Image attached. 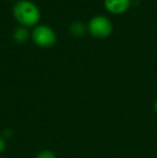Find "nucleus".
Segmentation results:
<instances>
[{"mask_svg": "<svg viewBox=\"0 0 157 158\" xmlns=\"http://www.w3.org/2000/svg\"><path fill=\"white\" fill-rule=\"evenodd\" d=\"M13 15L24 26H34L40 21L38 6L28 0H19L14 6Z\"/></svg>", "mask_w": 157, "mask_h": 158, "instance_id": "1", "label": "nucleus"}, {"mask_svg": "<svg viewBox=\"0 0 157 158\" xmlns=\"http://www.w3.org/2000/svg\"><path fill=\"white\" fill-rule=\"evenodd\" d=\"M35 158H57V156L55 155V153L53 152V151L43 150V151H41V152H39Z\"/></svg>", "mask_w": 157, "mask_h": 158, "instance_id": "7", "label": "nucleus"}, {"mask_svg": "<svg viewBox=\"0 0 157 158\" xmlns=\"http://www.w3.org/2000/svg\"><path fill=\"white\" fill-rule=\"evenodd\" d=\"M131 0H105V6L110 13L122 14L129 9Z\"/></svg>", "mask_w": 157, "mask_h": 158, "instance_id": "4", "label": "nucleus"}, {"mask_svg": "<svg viewBox=\"0 0 157 158\" xmlns=\"http://www.w3.org/2000/svg\"><path fill=\"white\" fill-rule=\"evenodd\" d=\"M154 110H155V112H156V114H157V98H156L155 102H154Z\"/></svg>", "mask_w": 157, "mask_h": 158, "instance_id": "9", "label": "nucleus"}, {"mask_svg": "<svg viewBox=\"0 0 157 158\" xmlns=\"http://www.w3.org/2000/svg\"><path fill=\"white\" fill-rule=\"evenodd\" d=\"M70 29H71V32L73 33V35H83L85 28H84V26H83V24H82V23H74L73 25L71 26V28H70Z\"/></svg>", "mask_w": 157, "mask_h": 158, "instance_id": "6", "label": "nucleus"}, {"mask_svg": "<svg viewBox=\"0 0 157 158\" xmlns=\"http://www.w3.org/2000/svg\"><path fill=\"white\" fill-rule=\"evenodd\" d=\"M6 150V139L2 137V135H0V156L3 154Z\"/></svg>", "mask_w": 157, "mask_h": 158, "instance_id": "8", "label": "nucleus"}, {"mask_svg": "<svg viewBox=\"0 0 157 158\" xmlns=\"http://www.w3.org/2000/svg\"><path fill=\"white\" fill-rule=\"evenodd\" d=\"M13 37H14V40L17 42V43H24L28 40V31L27 29L23 27H19V28H16L15 29L14 33H13Z\"/></svg>", "mask_w": 157, "mask_h": 158, "instance_id": "5", "label": "nucleus"}, {"mask_svg": "<svg viewBox=\"0 0 157 158\" xmlns=\"http://www.w3.org/2000/svg\"><path fill=\"white\" fill-rule=\"evenodd\" d=\"M32 40L41 48H50L56 42V33L48 26L40 25L35 28Z\"/></svg>", "mask_w": 157, "mask_h": 158, "instance_id": "3", "label": "nucleus"}, {"mask_svg": "<svg viewBox=\"0 0 157 158\" xmlns=\"http://www.w3.org/2000/svg\"><path fill=\"white\" fill-rule=\"evenodd\" d=\"M88 30L95 37L105 38L113 31V25L108 17L99 15L90 19L88 24Z\"/></svg>", "mask_w": 157, "mask_h": 158, "instance_id": "2", "label": "nucleus"}, {"mask_svg": "<svg viewBox=\"0 0 157 158\" xmlns=\"http://www.w3.org/2000/svg\"><path fill=\"white\" fill-rule=\"evenodd\" d=\"M0 158H6V157H3V156H0Z\"/></svg>", "mask_w": 157, "mask_h": 158, "instance_id": "10", "label": "nucleus"}]
</instances>
